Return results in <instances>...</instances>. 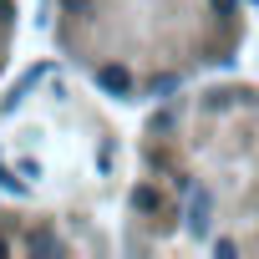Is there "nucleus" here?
<instances>
[{
    "label": "nucleus",
    "mask_w": 259,
    "mask_h": 259,
    "mask_svg": "<svg viewBox=\"0 0 259 259\" xmlns=\"http://www.w3.org/2000/svg\"><path fill=\"white\" fill-rule=\"evenodd\" d=\"M213 6H219V11H224V16H229V11H234V0H213Z\"/></svg>",
    "instance_id": "3"
},
{
    "label": "nucleus",
    "mask_w": 259,
    "mask_h": 259,
    "mask_svg": "<svg viewBox=\"0 0 259 259\" xmlns=\"http://www.w3.org/2000/svg\"><path fill=\"white\" fill-rule=\"evenodd\" d=\"M97 81H102L107 92H117V97H122L127 87H133V76H127V66H102V71H97Z\"/></svg>",
    "instance_id": "1"
},
{
    "label": "nucleus",
    "mask_w": 259,
    "mask_h": 259,
    "mask_svg": "<svg viewBox=\"0 0 259 259\" xmlns=\"http://www.w3.org/2000/svg\"><path fill=\"white\" fill-rule=\"evenodd\" d=\"M133 203H138L143 213H153V208H158V193H153V188H138V193H133Z\"/></svg>",
    "instance_id": "2"
},
{
    "label": "nucleus",
    "mask_w": 259,
    "mask_h": 259,
    "mask_svg": "<svg viewBox=\"0 0 259 259\" xmlns=\"http://www.w3.org/2000/svg\"><path fill=\"white\" fill-rule=\"evenodd\" d=\"M0 254H6V244H0Z\"/></svg>",
    "instance_id": "4"
}]
</instances>
